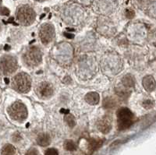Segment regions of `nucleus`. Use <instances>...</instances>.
<instances>
[{
	"mask_svg": "<svg viewBox=\"0 0 156 155\" xmlns=\"http://www.w3.org/2000/svg\"><path fill=\"white\" fill-rule=\"evenodd\" d=\"M12 87L16 91L21 94L28 93L31 90V80L26 73H20L17 74L12 80Z\"/></svg>",
	"mask_w": 156,
	"mask_h": 155,
	"instance_id": "nucleus-1",
	"label": "nucleus"
},
{
	"mask_svg": "<svg viewBox=\"0 0 156 155\" xmlns=\"http://www.w3.org/2000/svg\"><path fill=\"white\" fill-rule=\"evenodd\" d=\"M23 62L29 67L38 66L42 60V53L40 48L36 46L31 47L23 55Z\"/></svg>",
	"mask_w": 156,
	"mask_h": 155,
	"instance_id": "nucleus-2",
	"label": "nucleus"
},
{
	"mask_svg": "<svg viewBox=\"0 0 156 155\" xmlns=\"http://www.w3.org/2000/svg\"><path fill=\"white\" fill-rule=\"evenodd\" d=\"M117 115V124L120 130L128 129L133 123V114L127 108H121L116 112Z\"/></svg>",
	"mask_w": 156,
	"mask_h": 155,
	"instance_id": "nucleus-3",
	"label": "nucleus"
},
{
	"mask_svg": "<svg viewBox=\"0 0 156 155\" xmlns=\"http://www.w3.org/2000/svg\"><path fill=\"white\" fill-rule=\"evenodd\" d=\"M9 115L12 119L17 122H23L28 117V109L23 103L16 101L7 109Z\"/></svg>",
	"mask_w": 156,
	"mask_h": 155,
	"instance_id": "nucleus-4",
	"label": "nucleus"
},
{
	"mask_svg": "<svg viewBox=\"0 0 156 155\" xmlns=\"http://www.w3.org/2000/svg\"><path fill=\"white\" fill-rule=\"evenodd\" d=\"M36 17L35 12L31 7L24 5L18 8L17 12V20L23 26H29L34 21Z\"/></svg>",
	"mask_w": 156,
	"mask_h": 155,
	"instance_id": "nucleus-5",
	"label": "nucleus"
},
{
	"mask_svg": "<svg viewBox=\"0 0 156 155\" xmlns=\"http://www.w3.org/2000/svg\"><path fill=\"white\" fill-rule=\"evenodd\" d=\"M0 69L6 75H10L17 69V61L11 55H4L0 59Z\"/></svg>",
	"mask_w": 156,
	"mask_h": 155,
	"instance_id": "nucleus-6",
	"label": "nucleus"
},
{
	"mask_svg": "<svg viewBox=\"0 0 156 155\" xmlns=\"http://www.w3.org/2000/svg\"><path fill=\"white\" fill-rule=\"evenodd\" d=\"M39 35L43 44H49L55 38V28L50 23L43 24L39 31Z\"/></svg>",
	"mask_w": 156,
	"mask_h": 155,
	"instance_id": "nucleus-7",
	"label": "nucleus"
},
{
	"mask_svg": "<svg viewBox=\"0 0 156 155\" xmlns=\"http://www.w3.org/2000/svg\"><path fill=\"white\" fill-rule=\"evenodd\" d=\"M54 90L52 86L48 82H42L36 88V93L39 98L43 99L49 98L52 96Z\"/></svg>",
	"mask_w": 156,
	"mask_h": 155,
	"instance_id": "nucleus-8",
	"label": "nucleus"
},
{
	"mask_svg": "<svg viewBox=\"0 0 156 155\" xmlns=\"http://www.w3.org/2000/svg\"><path fill=\"white\" fill-rule=\"evenodd\" d=\"M98 129L102 133H108L112 129V122L109 117H103L98 122Z\"/></svg>",
	"mask_w": 156,
	"mask_h": 155,
	"instance_id": "nucleus-9",
	"label": "nucleus"
},
{
	"mask_svg": "<svg viewBox=\"0 0 156 155\" xmlns=\"http://www.w3.org/2000/svg\"><path fill=\"white\" fill-rule=\"evenodd\" d=\"M142 84L144 89L148 92H152L155 89V80L152 76H146L144 77Z\"/></svg>",
	"mask_w": 156,
	"mask_h": 155,
	"instance_id": "nucleus-10",
	"label": "nucleus"
},
{
	"mask_svg": "<svg viewBox=\"0 0 156 155\" xmlns=\"http://www.w3.org/2000/svg\"><path fill=\"white\" fill-rule=\"evenodd\" d=\"M85 100L87 102L91 105H98L100 100L99 95L96 92L87 93L85 96Z\"/></svg>",
	"mask_w": 156,
	"mask_h": 155,
	"instance_id": "nucleus-11",
	"label": "nucleus"
},
{
	"mask_svg": "<svg viewBox=\"0 0 156 155\" xmlns=\"http://www.w3.org/2000/svg\"><path fill=\"white\" fill-rule=\"evenodd\" d=\"M37 143L42 147L49 146L51 143V137L48 133H41L37 137Z\"/></svg>",
	"mask_w": 156,
	"mask_h": 155,
	"instance_id": "nucleus-12",
	"label": "nucleus"
},
{
	"mask_svg": "<svg viewBox=\"0 0 156 155\" xmlns=\"http://www.w3.org/2000/svg\"><path fill=\"white\" fill-rule=\"evenodd\" d=\"M102 143H103V141L100 139H91L89 140L88 143L89 151H91V152L96 151L102 145Z\"/></svg>",
	"mask_w": 156,
	"mask_h": 155,
	"instance_id": "nucleus-13",
	"label": "nucleus"
},
{
	"mask_svg": "<svg viewBox=\"0 0 156 155\" xmlns=\"http://www.w3.org/2000/svg\"><path fill=\"white\" fill-rule=\"evenodd\" d=\"M122 83L126 87H132L135 85V79L131 74H127L122 77Z\"/></svg>",
	"mask_w": 156,
	"mask_h": 155,
	"instance_id": "nucleus-14",
	"label": "nucleus"
},
{
	"mask_svg": "<svg viewBox=\"0 0 156 155\" xmlns=\"http://www.w3.org/2000/svg\"><path fill=\"white\" fill-rule=\"evenodd\" d=\"M16 148L12 144H6L2 149V155H14Z\"/></svg>",
	"mask_w": 156,
	"mask_h": 155,
	"instance_id": "nucleus-15",
	"label": "nucleus"
},
{
	"mask_svg": "<svg viewBox=\"0 0 156 155\" xmlns=\"http://www.w3.org/2000/svg\"><path fill=\"white\" fill-rule=\"evenodd\" d=\"M64 119H65L66 122L67 123V125L70 127H71V128H73V127H74L75 126V125H76V120H75V118H74V116L73 115H71V114H66L65 116V118H64Z\"/></svg>",
	"mask_w": 156,
	"mask_h": 155,
	"instance_id": "nucleus-16",
	"label": "nucleus"
},
{
	"mask_svg": "<svg viewBox=\"0 0 156 155\" xmlns=\"http://www.w3.org/2000/svg\"><path fill=\"white\" fill-rule=\"evenodd\" d=\"M63 147L66 151H74L77 149L76 143H75L73 140H66L65 142H64Z\"/></svg>",
	"mask_w": 156,
	"mask_h": 155,
	"instance_id": "nucleus-17",
	"label": "nucleus"
},
{
	"mask_svg": "<svg viewBox=\"0 0 156 155\" xmlns=\"http://www.w3.org/2000/svg\"><path fill=\"white\" fill-rule=\"evenodd\" d=\"M116 105V101H114V99L111 98H106L103 101L104 107L106 108H111L115 107Z\"/></svg>",
	"mask_w": 156,
	"mask_h": 155,
	"instance_id": "nucleus-18",
	"label": "nucleus"
},
{
	"mask_svg": "<svg viewBox=\"0 0 156 155\" xmlns=\"http://www.w3.org/2000/svg\"><path fill=\"white\" fill-rule=\"evenodd\" d=\"M143 106L144 108L146 109H150L153 108L154 106V102L152 100H145V101L143 102Z\"/></svg>",
	"mask_w": 156,
	"mask_h": 155,
	"instance_id": "nucleus-19",
	"label": "nucleus"
},
{
	"mask_svg": "<svg viewBox=\"0 0 156 155\" xmlns=\"http://www.w3.org/2000/svg\"><path fill=\"white\" fill-rule=\"evenodd\" d=\"M45 155H59V153L56 149L49 148L45 151Z\"/></svg>",
	"mask_w": 156,
	"mask_h": 155,
	"instance_id": "nucleus-20",
	"label": "nucleus"
},
{
	"mask_svg": "<svg viewBox=\"0 0 156 155\" xmlns=\"http://www.w3.org/2000/svg\"><path fill=\"white\" fill-rule=\"evenodd\" d=\"M125 13H126V17L129 18V19H132L135 16V13L133 9H127Z\"/></svg>",
	"mask_w": 156,
	"mask_h": 155,
	"instance_id": "nucleus-21",
	"label": "nucleus"
},
{
	"mask_svg": "<svg viewBox=\"0 0 156 155\" xmlns=\"http://www.w3.org/2000/svg\"><path fill=\"white\" fill-rule=\"evenodd\" d=\"M26 155H39V152H38L36 149L32 148V149H30L29 151L27 152Z\"/></svg>",
	"mask_w": 156,
	"mask_h": 155,
	"instance_id": "nucleus-22",
	"label": "nucleus"
},
{
	"mask_svg": "<svg viewBox=\"0 0 156 155\" xmlns=\"http://www.w3.org/2000/svg\"><path fill=\"white\" fill-rule=\"evenodd\" d=\"M0 14L1 15H4V16H7V15L9 14V10L7 8H2L0 9Z\"/></svg>",
	"mask_w": 156,
	"mask_h": 155,
	"instance_id": "nucleus-23",
	"label": "nucleus"
},
{
	"mask_svg": "<svg viewBox=\"0 0 156 155\" xmlns=\"http://www.w3.org/2000/svg\"><path fill=\"white\" fill-rule=\"evenodd\" d=\"M65 35H66V37H67V38H74V35L71 34H67V33H65Z\"/></svg>",
	"mask_w": 156,
	"mask_h": 155,
	"instance_id": "nucleus-24",
	"label": "nucleus"
},
{
	"mask_svg": "<svg viewBox=\"0 0 156 155\" xmlns=\"http://www.w3.org/2000/svg\"><path fill=\"white\" fill-rule=\"evenodd\" d=\"M61 112H63V113H65V114H68L69 112H70V111L69 110H66V109H61Z\"/></svg>",
	"mask_w": 156,
	"mask_h": 155,
	"instance_id": "nucleus-25",
	"label": "nucleus"
},
{
	"mask_svg": "<svg viewBox=\"0 0 156 155\" xmlns=\"http://www.w3.org/2000/svg\"><path fill=\"white\" fill-rule=\"evenodd\" d=\"M9 45H6L5 46V50H9Z\"/></svg>",
	"mask_w": 156,
	"mask_h": 155,
	"instance_id": "nucleus-26",
	"label": "nucleus"
},
{
	"mask_svg": "<svg viewBox=\"0 0 156 155\" xmlns=\"http://www.w3.org/2000/svg\"><path fill=\"white\" fill-rule=\"evenodd\" d=\"M5 82H6V83H7V84H8V83H9L8 78H5Z\"/></svg>",
	"mask_w": 156,
	"mask_h": 155,
	"instance_id": "nucleus-27",
	"label": "nucleus"
},
{
	"mask_svg": "<svg viewBox=\"0 0 156 155\" xmlns=\"http://www.w3.org/2000/svg\"><path fill=\"white\" fill-rule=\"evenodd\" d=\"M35 1H38V2H42V1H44V0H35Z\"/></svg>",
	"mask_w": 156,
	"mask_h": 155,
	"instance_id": "nucleus-28",
	"label": "nucleus"
},
{
	"mask_svg": "<svg viewBox=\"0 0 156 155\" xmlns=\"http://www.w3.org/2000/svg\"><path fill=\"white\" fill-rule=\"evenodd\" d=\"M0 82H1V74H0Z\"/></svg>",
	"mask_w": 156,
	"mask_h": 155,
	"instance_id": "nucleus-29",
	"label": "nucleus"
},
{
	"mask_svg": "<svg viewBox=\"0 0 156 155\" xmlns=\"http://www.w3.org/2000/svg\"><path fill=\"white\" fill-rule=\"evenodd\" d=\"M0 101H1V95H0Z\"/></svg>",
	"mask_w": 156,
	"mask_h": 155,
	"instance_id": "nucleus-30",
	"label": "nucleus"
},
{
	"mask_svg": "<svg viewBox=\"0 0 156 155\" xmlns=\"http://www.w3.org/2000/svg\"><path fill=\"white\" fill-rule=\"evenodd\" d=\"M1 28H2V27H1V25H0V31H1Z\"/></svg>",
	"mask_w": 156,
	"mask_h": 155,
	"instance_id": "nucleus-31",
	"label": "nucleus"
}]
</instances>
